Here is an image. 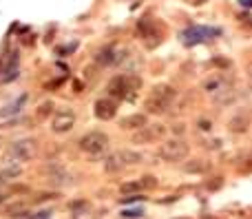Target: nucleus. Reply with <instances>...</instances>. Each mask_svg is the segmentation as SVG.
Instances as JSON below:
<instances>
[{
	"label": "nucleus",
	"mask_w": 252,
	"mask_h": 219,
	"mask_svg": "<svg viewBox=\"0 0 252 219\" xmlns=\"http://www.w3.org/2000/svg\"><path fill=\"white\" fill-rule=\"evenodd\" d=\"M2 201H4V195H0V204H2Z\"/></svg>",
	"instance_id": "nucleus-31"
},
{
	"label": "nucleus",
	"mask_w": 252,
	"mask_h": 219,
	"mask_svg": "<svg viewBox=\"0 0 252 219\" xmlns=\"http://www.w3.org/2000/svg\"><path fill=\"white\" fill-rule=\"evenodd\" d=\"M175 100H177V91L170 84H157L153 89V93L146 98L144 109L146 113H153V115H164L175 104Z\"/></svg>",
	"instance_id": "nucleus-1"
},
{
	"label": "nucleus",
	"mask_w": 252,
	"mask_h": 219,
	"mask_svg": "<svg viewBox=\"0 0 252 219\" xmlns=\"http://www.w3.org/2000/svg\"><path fill=\"white\" fill-rule=\"evenodd\" d=\"M141 215H144V210L137 208V210H124L122 217H141Z\"/></svg>",
	"instance_id": "nucleus-25"
},
{
	"label": "nucleus",
	"mask_w": 252,
	"mask_h": 219,
	"mask_svg": "<svg viewBox=\"0 0 252 219\" xmlns=\"http://www.w3.org/2000/svg\"><path fill=\"white\" fill-rule=\"evenodd\" d=\"M144 191V186H141V182H126L119 186V192L122 195H135V192Z\"/></svg>",
	"instance_id": "nucleus-20"
},
{
	"label": "nucleus",
	"mask_w": 252,
	"mask_h": 219,
	"mask_svg": "<svg viewBox=\"0 0 252 219\" xmlns=\"http://www.w3.org/2000/svg\"><path fill=\"white\" fill-rule=\"evenodd\" d=\"M93 113H95L97 120L109 122L117 115V102H115L113 98H100V100H95V104H93Z\"/></svg>",
	"instance_id": "nucleus-10"
},
{
	"label": "nucleus",
	"mask_w": 252,
	"mask_h": 219,
	"mask_svg": "<svg viewBox=\"0 0 252 219\" xmlns=\"http://www.w3.org/2000/svg\"><path fill=\"white\" fill-rule=\"evenodd\" d=\"M203 146H208V148H219V146H221V139H210V142H203Z\"/></svg>",
	"instance_id": "nucleus-28"
},
{
	"label": "nucleus",
	"mask_w": 252,
	"mask_h": 219,
	"mask_svg": "<svg viewBox=\"0 0 252 219\" xmlns=\"http://www.w3.org/2000/svg\"><path fill=\"white\" fill-rule=\"evenodd\" d=\"M241 5H246V7H250V5H252V0H241Z\"/></svg>",
	"instance_id": "nucleus-29"
},
{
	"label": "nucleus",
	"mask_w": 252,
	"mask_h": 219,
	"mask_svg": "<svg viewBox=\"0 0 252 219\" xmlns=\"http://www.w3.org/2000/svg\"><path fill=\"white\" fill-rule=\"evenodd\" d=\"M164 135V126L162 124H146L141 129H137L133 133V144H153L155 139H159Z\"/></svg>",
	"instance_id": "nucleus-9"
},
{
	"label": "nucleus",
	"mask_w": 252,
	"mask_h": 219,
	"mask_svg": "<svg viewBox=\"0 0 252 219\" xmlns=\"http://www.w3.org/2000/svg\"><path fill=\"white\" fill-rule=\"evenodd\" d=\"M208 168H210V164H208L206 160H190L188 164L181 166V170H184V173H190V175H201V173H206Z\"/></svg>",
	"instance_id": "nucleus-18"
},
{
	"label": "nucleus",
	"mask_w": 252,
	"mask_h": 219,
	"mask_svg": "<svg viewBox=\"0 0 252 219\" xmlns=\"http://www.w3.org/2000/svg\"><path fill=\"white\" fill-rule=\"evenodd\" d=\"M38 155V142L35 139H18L7 148V157L11 162H29Z\"/></svg>",
	"instance_id": "nucleus-4"
},
{
	"label": "nucleus",
	"mask_w": 252,
	"mask_h": 219,
	"mask_svg": "<svg viewBox=\"0 0 252 219\" xmlns=\"http://www.w3.org/2000/svg\"><path fill=\"white\" fill-rule=\"evenodd\" d=\"M140 86H141V80L135 73H119V76H115L113 80L109 82L106 93H109V98L124 100V98H131V93L137 91Z\"/></svg>",
	"instance_id": "nucleus-2"
},
{
	"label": "nucleus",
	"mask_w": 252,
	"mask_h": 219,
	"mask_svg": "<svg viewBox=\"0 0 252 219\" xmlns=\"http://www.w3.org/2000/svg\"><path fill=\"white\" fill-rule=\"evenodd\" d=\"M197 126H199V131H206V133H208V131L212 129L210 120H199V122H197Z\"/></svg>",
	"instance_id": "nucleus-26"
},
{
	"label": "nucleus",
	"mask_w": 252,
	"mask_h": 219,
	"mask_svg": "<svg viewBox=\"0 0 252 219\" xmlns=\"http://www.w3.org/2000/svg\"><path fill=\"white\" fill-rule=\"evenodd\" d=\"M141 186L144 188H155L157 186V179L150 177V175H146V177H141Z\"/></svg>",
	"instance_id": "nucleus-23"
},
{
	"label": "nucleus",
	"mask_w": 252,
	"mask_h": 219,
	"mask_svg": "<svg viewBox=\"0 0 252 219\" xmlns=\"http://www.w3.org/2000/svg\"><path fill=\"white\" fill-rule=\"evenodd\" d=\"M78 146H80V151L86 153V155H100V153H104L106 148H109V135L100 129L88 131V133H84L82 137L78 139Z\"/></svg>",
	"instance_id": "nucleus-3"
},
{
	"label": "nucleus",
	"mask_w": 252,
	"mask_h": 219,
	"mask_svg": "<svg viewBox=\"0 0 252 219\" xmlns=\"http://www.w3.org/2000/svg\"><path fill=\"white\" fill-rule=\"evenodd\" d=\"M237 98H239V93L234 91V86H230V89H225L224 93H219V95H215L212 98V102H215V107H230V104H234L237 102Z\"/></svg>",
	"instance_id": "nucleus-15"
},
{
	"label": "nucleus",
	"mask_w": 252,
	"mask_h": 219,
	"mask_svg": "<svg viewBox=\"0 0 252 219\" xmlns=\"http://www.w3.org/2000/svg\"><path fill=\"white\" fill-rule=\"evenodd\" d=\"M25 95H22V98L20 100H18V102H13V104H9V107H4L2 109V111H0V115H9V113H18V111H20V109H18V107H22V104H25Z\"/></svg>",
	"instance_id": "nucleus-21"
},
{
	"label": "nucleus",
	"mask_w": 252,
	"mask_h": 219,
	"mask_svg": "<svg viewBox=\"0 0 252 219\" xmlns=\"http://www.w3.org/2000/svg\"><path fill=\"white\" fill-rule=\"evenodd\" d=\"M248 73H250V76H252V62L248 64Z\"/></svg>",
	"instance_id": "nucleus-30"
},
{
	"label": "nucleus",
	"mask_w": 252,
	"mask_h": 219,
	"mask_svg": "<svg viewBox=\"0 0 252 219\" xmlns=\"http://www.w3.org/2000/svg\"><path fill=\"white\" fill-rule=\"evenodd\" d=\"M224 186V179L221 177H212V182L208 184V188H210V191H217V188H221Z\"/></svg>",
	"instance_id": "nucleus-24"
},
{
	"label": "nucleus",
	"mask_w": 252,
	"mask_h": 219,
	"mask_svg": "<svg viewBox=\"0 0 252 219\" xmlns=\"http://www.w3.org/2000/svg\"><path fill=\"white\" fill-rule=\"evenodd\" d=\"M157 153L164 162L177 164V162H184L186 157H188V144L181 142V139H166V142L159 146Z\"/></svg>",
	"instance_id": "nucleus-5"
},
{
	"label": "nucleus",
	"mask_w": 252,
	"mask_h": 219,
	"mask_svg": "<svg viewBox=\"0 0 252 219\" xmlns=\"http://www.w3.org/2000/svg\"><path fill=\"white\" fill-rule=\"evenodd\" d=\"M73 126H75V113L71 111V109H62V111H57L51 120V131L57 133V135L69 133Z\"/></svg>",
	"instance_id": "nucleus-8"
},
{
	"label": "nucleus",
	"mask_w": 252,
	"mask_h": 219,
	"mask_svg": "<svg viewBox=\"0 0 252 219\" xmlns=\"http://www.w3.org/2000/svg\"><path fill=\"white\" fill-rule=\"evenodd\" d=\"M42 170H44V173H47V179H49V182H51V184H56V186H64V184H69V179H71L69 170H66L64 166L56 164V162H51V164H47Z\"/></svg>",
	"instance_id": "nucleus-12"
},
{
	"label": "nucleus",
	"mask_w": 252,
	"mask_h": 219,
	"mask_svg": "<svg viewBox=\"0 0 252 219\" xmlns=\"http://www.w3.org/2000/svg\"><path fill=\"white\" fill-rule=\"evenodd\" d=\"M230 86H232V78L225 76L224 71L212 73V76H208L206 80H203V91H206L210 98H215V95L224 93V91L230 89Z\"/></svg>",
	"instance_id": "nucleus-6"
},
{
	"label": "nucleus",
	"mask_w": 252,
	"mask_h": 219,
	"mask_svg": "<svg viewBox=\"0 0 252 219\" xmlns=\"http://www.w3.org/2000/svg\"><path fill=\"white\" fill-rule=\"evenodd\" d=\"M208 36H219V29H212V27H190L186 31L179 33L181 42L184 45H197V42L208 40Z\"/></svg>",
	"instance_id": "nucleus-7"
},
{
	"label": "nucleus",
	"mask_w": 252,
	"mask_h": 219,
	"mask_svg": "<svg viewBox=\"0 0 252 219\" xmlns=\"http://www.w3.org/2000/svg\"><path fill=\"white\" fill-rule=\"evenodd\" d=\"M20 175H22V166L16 164V162H9V164L0 170V186H2V184H7L9 179L20 177Z\"/></svg>",
	"instance_id": "nucleus-16"
},
{
	"label": "nucleus",
	"mask_w": 252,
	"mask_h": 219,
	"mask_svg": "<svg viewBox=\"0 0 252 219\" xmlns=\"http://www.w3.org/2000/svg\"><path fill=\"white\" fill-rule=\"evenodd\" d=\"M250 126H252V113L248 111V109H241V111H237L228 120V131H230V133H234V135L246 133Z\"/></svg>",
	"instance_id": "nucleus-11"
},
{
	"label": "nucleus",
	"mask_w": 252,
	"mask_h": 219,
	"mask_svg": "<svg viewBox=\"0 0 252 219\" xmlns=\"http://www.w3.org/2000/svg\"><path fill=\"white\" fill-rule=\"evenodd\" d=\"M124 168H126V166H124V160H122V155H119V151L111 153V155L104 160V170L106 173H119V170H124Z\"/></svg>",
	"instance_id": "nucleus-17"
},
{
	"label": "nucleus",
	"mask_w": 252,
	"mask_h": 219,
	"mask_svg": "<svg viewBox=\"0 0 252 219\" xmlns=\"http://www.w3.org/2000/svg\"><path fill=\"white\" fill-rule=\"evenodd\" d=\"M148 124V117H146V113H131V115H126L122 122H119V126H122L124 131H137L141 129V126Z\"/></svg>",
	"instance_id": "nucleus-14"
},
{
	"label": "nucleus",
	"mask_w": 252,
	"mask_h": 219,
	"mask_svg": "<svg viewBox=\"0 0 252 219\" xmlns=\"http://www.w3.org/2000/svg\"><path fill=\"white\" fill-rule=\"evenodd\" d=\"M86 208H88L86 201H73L71 204V210H86Z\"/></svg>",
	"instance_id": "nucleus-27"
},
{
	"label": "nucleus",
	"mask_w": 252,
	"mask_h": 219,
	"mask_svg": "<svg viewBox=\"0 0 252 219\" xmlns=\"http://www.w3.org/2000/svg\"><path fill=\"white\" fill-rule=\"evenodd\" d=\"M53 113V102H44L42 107L38 109V117H44V115H51Z\"/></svg>",
	"instance_id": "nucleus-22"
},
{
	"label": "nucleus",
	"mask_w": 252,
	"mask_h": 219,
	"mask_svg": "<svg viewBox=\"0 0 252 219\" xmlns=\"http://www.w3.org/2000/svg\"><path fill=\"white\" fill-rule=\"evenodd\" d=\"M117 54H119V49H117L115 45H106V47H102V49L97 51L95 62L102 64V67H111V64H117V62H122V55H117Z\"/></svg>",
	"instance_id": "nucleus-13"
},
{
	"label": "nucleus",
	"mask_w": 252,
	"mask_h": 219,
	"mask_svg": "<svg viewBox=\"0 0 252 219\" xmlns=\"http://www.w3.org/2000/svg\"><path fill=\"white\" fill-rule=\"evenodd\" d=\"M119 155H122L124 160V166H135V164H141V153L137 151H131V148H124V151H119Z\"/></svg>",
	"instance_id": "nucleus-19"
}]
</instances>
